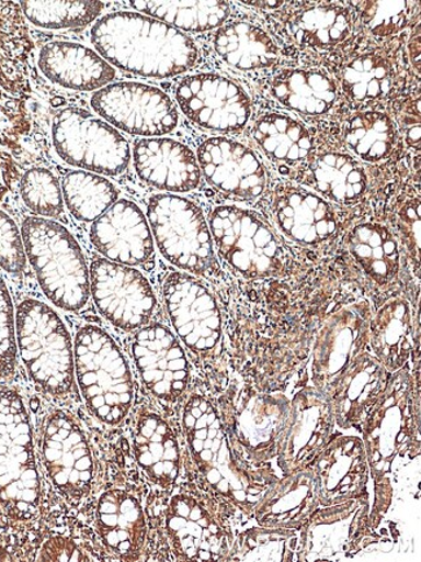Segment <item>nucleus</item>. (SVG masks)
<instances>
[{
	"mask_svg": "<svg viewBox=\"0 0 421 562\" xmlns=\"http://www.w3.org/2000/svg\"><path fill=\"white\" fill-rule=\"evenodd\" d=\"M213 45L228 66L241 70L269 68L281 56L280 47L269 33L242 21L219 27Z\"/></svg>",
	"mask_w": 421,
	"mask_h": 562,
	"instance_id": "nucleus-22",
	"label": "nucleus"
},
{
	"mask_svg": "<svg viewBox=\"0 0 421 562\" xmlns=\"http://www.w3.org/2000/svg\"><path fill=\"white\" fill-rule=\"evenodd\" d=\"M348 250L376 281H387L397 273L398 246L387 227L380 224H362L348 237Z\"/></svg>",
	"mask_w": 421,
	"mask_h": 562,
	"instance_id": "nucleus-27",
	"label": "nucleus"
},
{
	"mask_svg": "<svg viewBox=\"0 0 421 562\" xmlns=\"http://www.w3.org/2000/svg\"><path fill=\"white\" fill-rule=\"evenodd\" d=\"M18 352L35 387L54 400L75 389V348L66 324L46 303L24 299L16 312Z\"/></svg>",
	"mask_w": 421,
	"mask_h": 562,
	"instance_id": "nucleus-3",
	"label": "nucleus"
},
{
	"mask_svg": "<svg viewBox=\"0 0 421 562\" xmlns=\"http://www.w3.org/2000/svg\"><path fill=\"white\" fill-rule=\"evenodd\" d=\"M90 240L106 260L127 267L146 266L155 254L151 227L132 201L118 199L91 225Z\"/></svg>",
	"mask_w": 421,
	"mask_h": 562,
	"instance_id": "nucleus-16",
	"label": "nucleus"
},
{
	"mask_svg": "<svg viewBox=\"0 0 421 562\" xmlns=\"http://www.w3.org/2000/svg\"><path fill=\"white\" fill-rule=\"evenodd\" d=\"M75 372L86 407L100 423L124 422L134 397L130 368L116 341L94 325L78 329L75 339Z\"/></svg>",
	"mask_w": 421,
	"mask_h": 562,
	"instance_id": "nucleus-4",
	"label": "nucleus"
},
{
	"mask_svg": "<svg viewBox=\"0 0 421 562\" xmlns=\"http://www.w3.org/2000/svg\"><path fill=\"white\" fill-rule=\"evenodd\" d=\"M90 294L100 315L126 331L147 326L157 307L151 284L139 270L106 259L91 262Z\"/></svg>",
	"mask_w": 421,
	"mask_h": 562,
	"instance_id": "nucleus-11",
	"label": "nucleus"
},
{
	"mask_svg": "<svg viewBox=\"0 0 421 562\" xmlns=\"http://www.w3.org/2000/svg\"><path fill=\"white\" fill-rule=\"evenodd\" d=\"M409 310L406 303H391L380 313L376 324L375 348L391 364L410 350L408 339Z\"/></svg>",
	"mask_w": 421,
	"mask_h": 562,
	"instance_id": "nucleus-36",
	"label": "nucleus"
},
{
	"mask_svg": "<svg viewBox=\"0 0 421 562\" xmlns=\"http://www.w3.org/2000/svg\"><path fill=\"white\" fill-rule=\"evenodd\" d=\"M64 103L62 99H54L53 104L56 106V104Z\"/></svg>",
	"mask_w": 421,
	"mask_h": 562,
	"instance_id": "nucleus-43",
	"label": "nucleus"
},
{
	"mask_svg": "<svg viewBox=\"0 0 421 562\" xmlns=\"http://www.w3.org/2000/svg\"><path fill=\"white\" fill-rule=\"evenodd\" d=\"M416 4L411 2H367L362 4V21L380 37L401 32L408 25Z\"/></svg>",
	"mask_w": 421,
	"mask_h": 562,
	"instance_id": "nucleus-37",
	"label": "nucleus"
},
{
	"mask_svg": "<svg viewBox=\"0 0 421 562\" xmlns=\"http://www.w3.org/2000/svg\"><path fill=\"white\" fill-rule=\"evenodd\" d=\"M341 82L352 101H376L388 94L394 82V66L384 54L362 55L342 69Z\"/></svg>",
	"mask_w": 421,
	"mask_h": 562,
	"instance_id": "nucleus-32",
	"label": "nucleus"
},
{
	"mask_svg": "<svg viewBox=\"0 0 421 562\" xmlns=\"http://www.w3.org/2000/svg\"><path fill=\"white\" fill-rule=\"evenodd\" d=\"M139 465L152 480L171 482L178 475L177 442L159 416H141L134 438Z\"/></svg>",
	"mask_w": 421,
	"mask_h": 562,
	"instance_id": "nucleus-25",
	"label": "nucleus"
},
{
	"mask_svg": "<svg viewBox=\"0 0 421 562\" xmlns=\"http://www.w3.org/2000/svg\"><path fill=\"white\" fill-rule=\"evenodd\" d=\"M168 526L174 532L185 557L191 560L217 559L219 551L218 528L204 517L198 505L178 499L173 505V515Z\"/></svg>",
	"mask_w": 421,
	"mask_h": 562,
	"instance_id": "nucleus-30",
	"label": "nucleus"
},
{
	"mask_svg": "<svg viewBox=\"0 0 421 562\" xmlns=\"http://www.w3.org/2000/svg\"><path fill=\"white\" fill-rule=\"evenodd\" d=\"M39 499L31 417L16 390L0 387V507L26 521L37 514Z\"/></svg>",
	"mask_w": 421,
	"mask_h": 562,
	"instance_id": "nucleus-5",
	"label": "nucleus"
},
{
	"mask_svg": "<svg viewBox=\"0 0 421 562\" xmlns=\"http://www.w3.org/2000/svg\"><path fill=\"white\" fill-rule=\"evenodd\" d=\"M403 438H405V434L403 432H399L398 442H402Z\"/></svg>",
	"mask_w": 421,
	"mask_h": 562,
	"instance_id": "nucleus-44",
	"label": "nucleus"
},
{
	"mask_svg": "<svg viewBox=\"0 0 421 562\" xmlns=\"http://www.w3.org/2000/svg\"><path fill=\"white\" fill-rule=\"evenodd\" d=\"M197 161L214 189L240 201H254L265 193L268 173L251 148L237 140L217 137L203 142Z\"/></svg>",
	"mask_w": 421,
	"mask_h": 562,
	"instance_id": "nucleus-15",
	"label": "nucleus"
},
{
	"mask_svg": "<svg viewBox=\"0 0 421 562\" xmlns=\"http://www.w3.org/2000/svg\"><path fill=\"white\" fill-rule=\"evenodd\" d=\"M25 254L48 301L80 312L90 297V272L80 245L54 220L26 217L21 226Z\"/></svg>",
	"mask_w": 421,
	"mask_h": 562,
	"instance_id": "nucleus-2",
	"label": "nucleus"
},
{
	"mask_svg": "<svg viewBox=\"0 0 421 562\" xmlns=\"http://www.w3.org/2000/svg\"><path fill=\"white\" fill-rule=\"evenodd\" d=\"M91 44L112 66L149 78L189 72L200 56L187 34L137 12H114L100 19L92 26Z\"/></svg>",
	"mask_w": 421,
	"mask_h": 562,
	"instance_id": "nucleus-1",
	"label": "nucleus"
},
{
	"mask_svg": "<svg viewBox=\"0 0 421 562\" xmlns=\"http://www.w3.org/2000/svg\"><path fill=\"white\" fill-rule=\"evenodd\" d=\"M247 499H248L249 502H251V503H255L257 501H259V497H257V496H254V495L249 494V495L247 496Z\"/></svg>",
	"mask_w": 421,
	"mask_h": 562,
	"instance_id": "nucleus-42",
	"label": "nucleus"
},
{
	"mask_svg": "<svg viewBox=\"0 0 421 562\" xmlns=\"http://www.w3.org/2000/svg\"><path fill=\"white\" fill-rule=\"evenodd\" d=\"M132 352L140 379L163 402H174L187 389L189 361L180 341L168 327L145 326L133 339Z\"/></svg>",
	"mask_w": 421,
	"mask_h": 562,
	"instance_id": "nucleus-14",
	"label": "nucleus"
},
{
	"mask_svg": "<svg viewBox=\"0 0 421 562\" xmlns=\"http://www.w3.org/2000/svg\"><path fill=\"white\" fill-rule=\"evenodd\" d=\"M99 116L128 134L160 137L173 132L180 121L170 97L138 82H118L100 89L91 98Z\"/></svg>",
	"mask_w": 421,
	"mask_h": 562,
	"instance_id": "nucleus-10",
	"label": "nucleus"
},
{
	"mask_svg": "<svg viewBox=\"0 0 421 562\" xmlns=\"http://www.w3.org/2000/svg\"><path fill=\"white\" fill-rule=\"evenodd\" d=\"M134 167L141 181L169 193H189L202 182L192 149L170 138H141L133 149Z\"/></svg>",
	"mask_w": 421,
	"mask_h": 562,
	"instance_id": "nucleus-17",
	"label": "nucleus"
},
{
	"mask_svg": "<svg viewBox=\"0 0 421 562\" xmlns=\"http://www.w3.org/2000/svg\"><path fill=\"white\" fill-rule=\"evenodd\" d=\"M61 193L71 216L83 223H94L120 198L111 181L83 170H75L64 177Z\"/></svg>",
	"mask_w": 421,
	"mask_h": 562,
	"instance_id": "nucleus-29",
	"label": "nucleus"
},
{
	"mask_svg": "<svg viewBox=\"0 0 421 562\" xmlns=\"http://www.w3.org/2000/svg\"><path fill=\"white\" fill-rule=\"evenodd\" d=\"M365 333L362 312L348 311L334 317L322 337L317 355L318 367L325 373L337 375L345 368L351 356L359 350Z\"/></svg>",
	"mask_w": 421,
	"mask_h": 562,
	"instance_id": "nucleus-33",
	"label": "nucleus"
},
{
	"mask_svg": "<svg viewBox=\"0 0 421 562\" xmlns=\"http://www.w3.org/2000/svg\"><path fill=\"white\" fill-rule=\"evenodd\" d=\"M271 94L292 111L319 116L331 110L338 85L320 70L284 69L270 83Z\"/></svg>",
	"mask_w": 421,
	"mask_h": 562,
	"instance_id": "nucleus-21",
	"label": "nucleus"
},
{
	"mask_svg": "<svg viewBox=\"0 0 421 562\" xmlns=\"http://www.w3.org/2000/svg\"><path fill=\"white\" fill-rule=\"evenodd\" d=\"M38 67L49 81L71 90H99L116 77V70L102 56L71 42H52L43 46Z\"/></svg>",
	"mask_w": 421,
	"mask_h": 562,
	"instance_id": "nucleus-19",
	"label": "nucleus"
},
{
	"mask_svg": "<svg viewBox=\"0 0 421 562\" xmlns=\"http://www.w3.org/2000/svg\"><path fill=\"white\" fill-rule=\"evenodd\" d=\"M41 459L53 485L68 501L89 495L94 459L81 426L67 412L55 411L43 424Z\"/></svg>",
	"mask_w": 421,
	"mask_h": 562,
	"instance_id": "nucleus-9",
	"label": "nucleus"
},
{
	"mask_svg": "<svg viewBox=\"0 0 421 562\" xmlns=\"http://www.w3.org/2000/svg\"><path fill=\"white\" fill-rule=\"evenodd\" d=\"M0 267L7 273L14 276L23 274L26 268V254L21 231L3 211H0Z\"/></svg>",
	"mask_w": 421,
	"mask_h": 562,
	"instance_id": "nucleus-40",
	"label": "nucleus"
},
{
	"mask_svg": "<svg viewBox=\"0 0 421 562\" xmlns=\"http://www.w3.org/2000/svg\"><path fill=\"white\" fill-rule=\"evenodd\" d=\"M398 134L394 121L379 112L356 113L345 130L346 146L367 162L389 158L397 145Z\"/></svg>",
	"mask_w": 421,
	"mask_h": 562,
	"instance_id": "nucleus-31",
	"label": "nucleus"
},
{
	"mask_svg": "<svg viewBox=\"0 0 421 562\" xmlns=\"http://www.w3.org/2000/svg\"><path fill=\"white\" fill-rule=\"evenodd\" d=\"M374 460H375V461L379 460V453H376V454H375V459H374Z\"/></svg>",
	"mask_w": 421,
	"mask_h": 562,
	"instance_id": "nucleus-46",
	"label": "nucleus"
},
{
	"mask_svg": "<svg viewBox=\"0 0 421 562\" xmlns=\"http://www.w3.org/2000/svg\"><path fill=\"white\" fill-rule=\"evenodd\" d=\"M100 2H23L25 16L43 30H71L88 26L103 11Z\"/></svg>",
	"mask_w": 421,
	"mask_h": 562,
	"instance_id": "nucleus-34",
	"label": "nucleus"
},
{
	"mask_svg": "<svg viewBox=\"0 0 421 562\" xmlns=\"http://www.w3.org/2000/svg\"><path fill=\"white\" fill-rule=\"evenodd\" d=\"M271 211L285 236L304 246L323 244L338 229V220L330 204L305 189L280 188Z\"/></svg>",
	"mask_w": 421,
	"mask_h": 562,
	"instance_id": "nucleus-18",
	"label": "nucleus"
},
{
	"mask_svg": "<svg viewBox=\"0 0 421 562\" xmlns=\"http://www.w3.org/2000/svg\"><path fill=\"white\" fill-rule=\"evenodd\" d=\"M310 184L333 202H359L367 190L365 169L349 155L325 154L311 164Z\"/></svg>",
	"mask_w": 421,
	"mask_h": 562,
	"instance_id": "nucleus-23",
	"label": "nucleus"
},
{
	"mask_svg": "<svg viewBox=\"0 0 421 562\" xmlns=\"http://www.w3.org/2000/svg\"><path fill=\"white\" fill-rule=\"evenodd\" d=\"M249 494L255 495V494H259V491H257L255 488H251V490H249Z\"/></svg>",
	"mask_w": 421,
	"mask_h": 562,
	"instance_id": "nucleus-45",
	"label": "nucleus"
},
{
	"mask_svg": "<svg viewBox=\"0 0 421 562\" xmlns=\"http://www.w3.org/2000/svg\"><path fill=\"white\" fill-rule=\"evenodd\" d=\"M209 229L220 258L241 274L253 279L281 269V244L257 213L230 205L214 209Z\"/></svg>",
	"mask_w": 421,
	"mask_h": 562,
	"instance_id": "nucleus-8",
	"label": "nucleus"
},
{
	"mask_svg": "<svg viewBox=\"0 0 421 562\" xmlns=\"http://www.w3.org/2000/svg\"><path fill=\"white\" fill-rule=\"evenodd\" d=\"M253 138L269 159L287 164L308 159L314 148L309 131L281 113H268L257 120Z\"/></svg>",
	"mask_w": 421,
	"mask_h": 562,
	"instance_id": "nucleus-24",
	"label": "nucleus"
},
{
	"mask_svg": "<svg viewBox=\"0 0 421 562\" xmlns=\"http://www.w3.org/2000/svg\"><path fill=\"white\" fill-rule=\"evenodd\" d=\"M175 98L184 115L208 131L240 132L252 113V102L246 90L214 74L184 77L178 83Z\"/></svg>",
	"mask_w": 421,
	"mask_h": 562,
	"instance_id": "nucleus-12",
	"label": "nucleus"
},
{
	"mask_svg": "<svg viewBox=\"0 0 421 562\" xmlns=\"http://www.w3.org/2000/svg\"><path fill=\"white\" fill-rule=\"evenodd\" d=\"M134 10L184 32H206L223 26L231 7L225 2H132Z\"/></svg>",
	"mask_w": 421,
	"mask_h": 562,
	"instance_id": "nucleus-28",
	"label": "nucleus"
},
{
	"mask_svg": "<svg viewBox=\"0 0 421 562\" xmlns=\"http://www.w3.org/2000/svg\"><path fill=\"white\" fill-rule=\"evenodd\" d=\"M292 37L301 47L328 49L344 42L353 30V18L341 5H320L296 13L288 23Z\"/></svg>",
	"mask_w": 421,
	"mask_h": 562,
	"instance_id": "nucleus-26",
	"label": "nucleus"
},
{
	"mask_svg": "<svg viewBox=\"0 0 421 562\" xmlns=\"http://www.w3.org/2000/svg\"><path fill=\"white\" fill-rule=\"evenodd\" d=\"M163 299L178 336L192 351L205 352L218 345L220 317L208 289L187 273H171L163 282Z\"/></svg>",
	"mask_w": 421,
	"mask_h": 562,
	"instance_id": "nucleus-13",
	"label": "nucleus"
},
{
	"mask_svg": "<svg viewBox=\"0 0 421 562\" xmlns=\"http://www.w3.org/2000/svg\"><path fill=\"white\" fill-rule=\"evenodd\" d=\"M380 382L379 367L374 361H363L353 374L346 375L345 380L342 381L340 394L342 414L351 415L355 405L362 407L374 391L379 387Z\"/></svg>",
	"mask_w": 421,
	"mask_h": 562,
	"instance_id": "nucleus-39",
	"label": "nucleus"
},
{
	"mask_svg": "<svg viewBox=\"0 0 421 562\" xmlns=\"http://www.w3.org/2000/svg\"><path fill=\"white\" fill-rule=\"evenodd\" d=\"M53 139L57 155L69 166L99 176L123 175L132 160L130 146L123 135L109 123L80 109L57 113Z\"/></svg>",
	"mask_w": 421,
	"mask_h": 562,
	"instance_id": "nucleus-7",
	"label": "nucleus"
},
{
	"mask_svg": "<svg viewBox=\"0 0 421 562\" xmlns=\"http://www.w3.org/2000/svg\"><path fill=\"white\" fill-rule=\"evenodd\" d=\"M21 196L35 215L43 218L64 216V199L59 181L52 170L33 168L21 180Z\"/></svg>",
	"mask_w": 421,
	"mask_h": 562,
	"instance_id": "nucleus-35",
	"label": "nucleus"
},
{
	"mask_svg": "<svg viewBox=\"0 0 421 562\" xmlns=\"http://www.w3.org/2000/svg\"><path fill=\"white\" fill-rule=\"evenodd\" d=\"M147 217L157 247L171 265L198 276L218 272L209 225L194 202L174 194L153 195Z\"/></svg>",
	"mask_w": 421,
	"mask_h": 562,
	"instance_id": "nucleus-6",
	"label": "nucleus"
},
{
	"mask_svg": "<svg viewBox=\"0 0 421 562\" xmlns=\"http://www.w3.org/2000/svg\"><path fill=\"white\" fill-rule=\"evenodd\" d=\"M95 521L106 550L121 560H132L145 533L138 502L125 491H106L98 502Z\"/></svg>",
	"mask_w": 421,
	"mask_h": 562,
	"instance_id": "nucleus-20",
	"label": "nucleus"
},
{
	"mask_svg": "<svg viewBox=\"0 0 421 562\" xmlns=\"http://www.w3.org/2000/svg\"><path fill=\"white\" fill-rule=\"evenodd\" d=\"M38 560L86 561L89 560V558L84 557L81 548L75 542H71V540L66 538H55L49 540V542L43 547Z\"/></svg>",
	"mask_w": 421,
	"mask_h": 562,
	"instance_id": "nucleus-41",
	"label": "nucleus"
},
{
	"mask_svg": "<svg viewBox=\"0 0 421 562\" xmlns=\"http://www.w3.org/2000/svg\"><path fill=\"white\" fill-rule=\"evenodd\" d=\"M18 353L12 299L0 276V381H10L16 374Z\"/></svg>",
	"mask_w": 421,
	"mask_h": 562,
	"instance_id": "nucleus-38",
	"label": "nucleus"
}]
</instances>
